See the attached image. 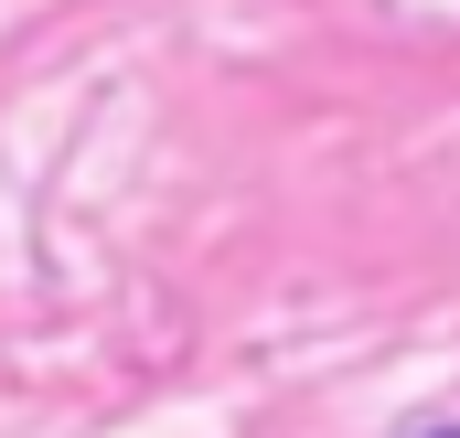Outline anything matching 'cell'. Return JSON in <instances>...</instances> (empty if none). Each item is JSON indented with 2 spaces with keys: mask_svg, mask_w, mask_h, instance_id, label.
<instances>
[{
  "mask_svg": "<svg viewBox=\"0 0 460 438\" xmlns=\"http://www.w3.org/2000/svg\"><path fill=\"white\" fill-rule=\"evenodd\" d=\"M439 438H460V428H439Z\"/></svg>",
  "mask_w": 460,
  "mask_h": 438,
  "instance_id": "obj_1",
  "label": "cell"
}]
</instances>
